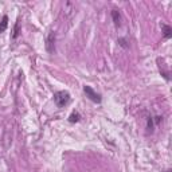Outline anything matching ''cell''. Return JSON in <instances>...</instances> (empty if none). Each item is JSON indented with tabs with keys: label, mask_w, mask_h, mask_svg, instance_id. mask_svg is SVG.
Here are the masks:
<instances>
[{
	"label": "cell",
	"mask_w": 172,
	"mask_h": 172,
	"mask_svg": "<svg viewBox=\"0 0 172 172\" xmlns=\"http://www.w3.org/2000/svg\"><path fill=\"white\" fill-rule=\"evenodd\" d=\"M54 101H55V104L58 106L62 108V106L69 104V101H70V94H69L67 91H57V93L54 94Z\"/></svg>",
	"instance_id": "6da1fadb"
},
{
	"label": "cell",
	"mask_w": 172,
	"mask_h": 172,
	"mask_svg": "<svg viewBox=\"0 0 172 172\" xmlns=\"http://www.w3.org/2000/svg\"><path fill=\"white\" fill-rule=\"evenodd\" d=\"M46 50L50 54L55 51V32L54 31H50L46 36Z\"/></svg>",
	"instance_id": "7a4b0ae2"
},
{
	"label": "cell",
	"mask_w": 172,
	"mask_h": 172,
	"mask_svg": "<svg viewBox=\"0 0 172 172\" xmlns=\"http://www.w3.org/2000/svg\"><path fill=\"white\" fill-rule=\"evenodd\" d=\"M83 91H85L86 97H89V100H91L93 102H96V104H100V102H101V96L97 93V91H94L93 87L85 86V87H83Z\"/></svg>",
	"instance_id": "3957f363"
},
{
	"label": "cell",
	"mask_w": 172,
	"mask_h": 172,
	"mask_svg": "<svg viewBox=\"0 0 172 172\" xmlns=\"http://www.w3.org/2000/svg\"><path fill=\"white\" fill-rule=\"evenodd\" d=\"M112 19H113V22H114L116 26L121 24V16H120V12L117 10H113L112 11Z\"/></svg>",
	"instance_id": "277c9868"
},
{
	"label": "cell",
	"mask_w": 172,
	"mask_h": 172,
	"mask_svg": "<svg viewBox=\"0 0 172 172\" xmlns=\"http://www.w3.org/2000/svg\"><path fill=\"white\" fill-rule=\"evenodd\" d=\"M162 28H163V34H164V38H171L172 36V28L170 27V26L167 24H162Z\"/></svg>",
	"instance_id": "5b68a950"
},
{
	"label": "cell",
	"mask_w": 172,
	"mask_h": 172,
	"mask_svg": "<svg viewBox=\"0 0 172 172\" xmlns=\"http://www.w3.org/2000/svg\"><path fill=\"white\" fill-rule=\"evenodd\" d=\"M7 26H8V16L4 15L2 22H0V32H4L7 30Z\"/></svg>",
	"instance_id": "8992f818"
},
{
	"label": "cell",
	"mask_w": 172,
	"mask_h": 172,
	"mask_svg": "<svg viewBox=\"0 0 172 172\" xmlns=\"http://www.w3.org/2000/svg\"><path fill=\"white\" fill-rule=\"evenodd\" d=\"M79 118H81V116H79L78 113H71L70 117H69V121L70 122H78Z\"/></svg>",
	"instance_id": "52a82bcc"
},
{
	"label": "cell",
	"mask_w": 172,
	"mask_h": 172,
	"mask_svg": "<svg viewBox=\"0 0 172 172\" xmlns=\"http://www.w3.org/2000/svg\"><path fill=\"white\" fill-rule=\"evenodd\" d=\"M18 34H19V24H15V30H14V34H12V38L14 39H15L16 38V36H18Z\"/></svg>",
	"instance_id": "ba28073f"
},
{
	"label": "cell",
	"mask_w": 172,
	"mask_h": 172,
	"mask_svg": "<svg viewBox=\"0 0 172 172\" xmlns=\"http://www.w3.org/2000/svg\"><path fill=\"white\" fill-rule=\"evenodd\" d=\"M118 43H120V46H122V47H128V45H126V42H125V39H122V38H120L118 39Z\"/></svg>",
	"instance_id": "9c48e42d"
},
{
	"label": "cell",
	"mask_w": 172,
	"mask_h": 172,
	"mask_svg": "<svg viewBox=\"0 0 172 172\" xmlns=\"http://www.w3.org/2000/svg\"><path fill=\"white\" fill-rule=\"evenodd\" d=\"M166 172H171V170H167V171H166Z\"/></svg>",
	"instance_id": "30bf717a"
}]
</instances>
